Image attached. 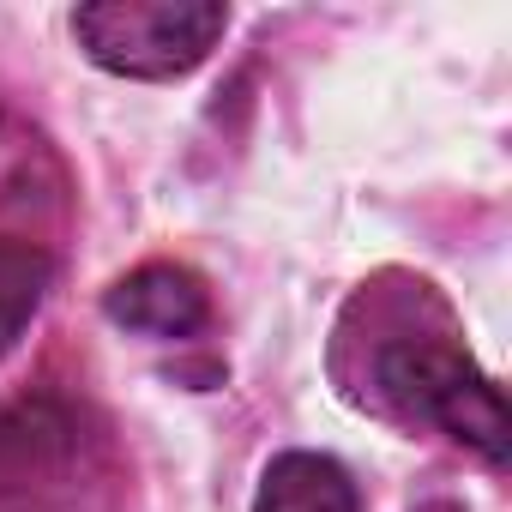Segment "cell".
I'll list each match as a JSON object with an SVG mask.
<instances>
[{
  "mask_svg": "<svg viewBox=\"0 0 512 512\" xmlns=\"http://www.w3.org/2000/svg\"><path fill=\"white\" fill-rule=\"evenodd\" d=\"M223 31L229 7L217 0H91L73 13L79 49L121 79H181L217 49Z\"/></svg>",
  "mask_w": 512,
  "mask_h": 512,
  "instance_id": "2",
  "label": "cell"
},
{
  "mask_svg": "<svg viewBox=\"0 0 512 512\" xmlns=\"http://www.w3.org/2000/svg\"><path fill=\"white\" fill-rule=\"evenodd\" d=\"M73 446V416L55 398H25L0 416V470H25V464H49Z\"/></svg>",
  "mask_w": 512,
  "mask_h": 512,
  "instance_id": "6",
  "label": "cell"
},
{
  "mask_svg": "<svg viewBox=\"0 0 512 512\" xmlns=\"http://www.w3.org/2000/svg\"><path fill=\"white\" fill-rule=\"evenodd\" d=\"M253 512H362L356 482L326 452H278L260 476Z\"/></svg>",
  "mask_w": 512,
  "mask_h": 512,
  "instance_id": "4",
  "label": "cell"
},
{
  "mask_svg": "<svg viewBox=\"0 0 512 512\" xmlns=\"http://www.w3.org/2000/svg\"><path fill=\"white\" fill-rule=\"evenodd\" d=\"M49 284H55V260H49V253L37 241L0 235V356L25 338V326L37 320Z\"/></svg>",
  "mask_w": 512,
  "mask_h": 512,
  "instance_id": "5",
  "label": "cell"
},
{
  "mask_svg": "<svg viewBox=\"0 0 512 512\" xmlns=\"http://www.w3.org/2000/svg\"><path fill=\"white\" fill-rule=\"evenodd\" d=\"M103 314H109L115 326L139 332V338L175 344V338H193V332L211 326V296H205V284H199L187 266L151 260V266H133L127 278L109 284Z\"/></svg>",
  "mask_w": 512,
  "mask_h": 512,
  "instance_id": "3",
  "label": "cell"
},
{
  "mask_svg": "<svg viewBox=\"0 0 512 512\" xmlns=\"http://www.w3.org/2000/svg\"><path fill=\"white\" fill-rule=\"evenodd\" d=\"M380 392L404 416H422V422L446 428L452 440L476 446L488 464L506 458V404H500V386L452 338H434V332L392 338L380 350Z\"/></svg>",
  "mask_w": 512,
  "mask_h": 512,
  "instance_id": "1",
  "label": "cell"
}]
</instances>
